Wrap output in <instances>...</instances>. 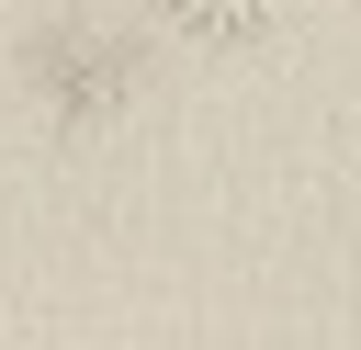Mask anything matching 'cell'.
Returning a JSON list of instances; mask_svg holds the SVG:
<instances>
[{
    "label": "cell",
    "instance_id": "cell-1",
    "mask_svg": "<svg viewBox=\"0 0 361 350\" xmlns=\"http://www.w3.org/2000/svg\"><path fill=\"white\" fill-rule=\"evenodd\" d=\"M169 34H203V45H248V34H271L282 23V0H147Z\"/></svg>",
    "mask_w": 361,
    "mask_h": 350
}]
</instances>
